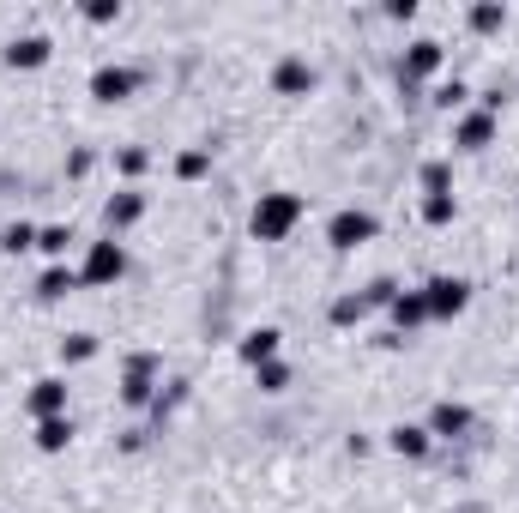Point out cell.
Segmentation results:
<instances>
[{
  "label": "cell",
  "mask_w": 519,
  "mask_h": 513,
  "mask_svg": "<svg viewBox=\"0 0 519 513\" xmlns=\"http://www.w3.org/2000/svg\"><path fill=\"white\" fill-rule=\"evenodd\" d=\"M302 218H308V200L278 188V194H260V200H254V212H248V230H254V242H284V236H290Z\"/></svg>",
  "instance_id": "6da1fadb"
},
{
  "label": "cell",
  "mask_w": 519,
  "mask_h": 513,
  "mask_svg": "<svg viewBox=\"0 0 519 513\" xmlns=\"http://www.w3.org/2000/svg\"><path fill=\"white\" fill-rule=\"evenodd\" d=\"M375 236H381V218H375L369 206H344V212L326 218V242H332L338 254H357V248H369Z\"/></svg>",
  "instance_id": "7a4b0ae2"
},
{
  "label": "cell",
  "mask_w": 519,
  "mask_h": 513,
  "mask_svg": "<svg viewBox=\"0 0 519 513\" xmlns=\"http://www.w3.org/2000/svg\"><path fill=\"white\" fill-rule=\"evenodd\" d=\"M127 278V242L121 236H103V242H91L85 248V260H79V284H121Z\"/></svg>",
  "instance_id": "3957f363"
},
{
  "label": "cell",
  "mask_w": 519,
  "mask_h": 513,
  "mask_svg": "<svg viewBox=\"0 0 519 513\" xmlns=\"http://www.w3.org/2000/svg\"><path fill=\"white\" fill-rule=\"evenodd\" d=\"M423 302H429V320H459V314L471 308V278L441 272V278L423 284Z\"/></svg>",
  "instance_id": "277c9868"
},
{
  "label": "cell",
  "mask_w": 519,
  "mask_h": 513,
  "mask_svg": "<svg viewBox=\"0 0 519 513\" xmlns=\"http://www.w3.org/2000/svg\"><path fill=\"white\" fill-rule=\"evenodd\" d=\"M441 67H447V49H441L435 37H417V43H405V55H399V85L411 91V85H423V79H441Z\"/></svg>",
  "instance_id": "5b68a950"
},
{
  "label": "cell",
  "mask_w": 519,
  "mask_h": 513,
  "mask_svg": "<svg viewBox=\"0 0 519 513\" xmlns=\"http://www.w3.org/2000/svg\"><path fill=\"white\" fill-rule=\"evenodd\" d=\"M133 91H139V73L121 67V61H103V67L91 73V97H97V103H127Z\"/></svg>",
  "instance_id": "8992f818"
},
{
  "label": "cell",
  "mask_w": 519,
  "mask_h": 513,
  "mask_svg": "<svg viewBox=\"0 0 519 513\" xmlns=\"http://www.w3.org/2000/svg\"><path fill=\"white\" fill-rule=\"evenodd\" d=\"M121 405H157V363L151 357H133L127 369H121Z\"/></svg>",
  "instance_id": "52a82bcc"
},
{
  "label": "cell",
  "mask_w": 519,
  "mask_h": 513,
  "mask_svg": "<svg viewBox=\"0 0 519 513\" xmlns=\"http://www.w3.org/2000/svg\"><path fill=\"white\" fill-rule=\"evenodd\" d=\"M49 55H55V43L43 31H25V37L7 43V55H0V61H7L13 73H37V67H49Z\"/></svg>",
  "instance_id": "ba28073f"
},
{
  "label": "cell",
  "mask_w": 519,
  "mask_h": 513,
  "mask_svg": "<svg viewBox=\"0 0 519 513\" xmlns=\"http://www.w3.org/2000/svg\"><path fill=\"white\" fill-rule=\"evenodd\" d=\"M495 115L489 109H459V121H453V145L459 151H483V145H495Z\"/></svg>",
  "instance_id": "9c48e42d"
},
{
  "label": "cell",
  "mask_w": 519,
  "mask_h": 513,
  "mask_svg": "<svg viewBox=\"0 0 519 513\" xmlns=\"http://www.w3.org/2000/svg\"><path fill=\"white\" fill-rule=\"evenodd\" d=\"M314 85H320V73H314L302 55H284V61L272 67V91H278V97H308Z\"/></svg>",
  "instance_id": "30bf717a"
},
{
  "label": "cell",
  "mask_w": 519,
  "mask_h": 513,
  "mask_svg": "<svg viewBox=\"0 0 519 513\" xmlns=\"http://www.w3.org/2000/svg\"><path fill=\"white\" fill-rule=\"evenodd\" d=\"M67 393H73L67 375H43V381H31V399H25V405H31L37 423H43V417H67Z\"/></svg>",
  "instance_id": "8fae6325"
},
{
  "label": "cell",
  "mask_w": 519,
  "mask_h": 513,
  "mask_svg": "<svg viewBox=\"0 0 519 513\" xmlns=\"http://www.w3.org/2000/svg\"><path fill=\"white\" fill-rule=\"evenodd\" d=\"M471 423H477V417H471V405H459V399H441V405L429 411V423H423V429H429L435 441H459V435H471Z\"/></svg>",
  "instance_id": "7c38bea8"
},
{
  "label": "cell",
  "mask_w": 519,
  "mask_h": 513,
  "mask_svg": "<svg viewBox=\"0 0 519 513\" xmlns=\"http://www.w3.org/2000/svg\"><path fill=\"white\" fill-rule=\"evenodd\" d=\"M242 363L248 369H266V363H278V351H284V332L278 326H254V332H242Z\"/></svg>",
  "instance_id": "4fadbf2b"
},
{
  "label": "cell",
  "mask_w": 519,
  "mask_h": 513,
  "mask_svg": "<svg viewBox=\"0 0 519 513\" xmlns=\"http://www.w3.org/2000/svg\"><path fill=\"white\" fill-rule=\"evenodd\" d=\"M139 218H145V194H139V188H121V194H109V206H103V224H109V236H127Z\"/></svg>",
  "instance_id": "5bb4252c"
},
{
  "label": "cell",
  "mask_w": 519,
  "mask_h": 513,
  "mask_svg": "<svg viewBox=\"0 0 519 513\" xmlns=\"http://www.w3.org/2000/svg\"><path fill=\"white\" fill-rule=\"evenodd\" d=\"M387 314H393V326L411 338L417 326H429V302H423V290H399L393 302H387Z\"/></svg>",
  "instance_id": "9a60e30c"
},
{
  "label": "cell",
  "mask_w": 519,
  "mask_h": 513,
  "mask_svg": "<svg viewBox=\"0 0 519 513\" xmlns=\"http://www.w3.org/2000/svg\"><path fill=\"white\" fill-rule=\"evenodd\" d=\"M387 447H393L399 459H429L435 435H429L423 423H393V429H387Z\"/></svg>",
  "instance_id": "2e32d148"
},
{
  "label": "cell",
  "mask_w": 519,
  "mask_h": 513,
  "mask_svg": "<svg viewBox=\"0 0 519 513\" xmlns=\"http://www.w3.org/2000/svg\"><path fill=\"white\" fill-rule=\"evenodd\" d=\"M73 290H79V266H67V260H61V266H43V278H37V296H43V302H61V296H73Z\"/></svg>",
  "instance_id": "e0dca14e"
},
{
  "label": "cell",
  "mask_w": 519,
  "mask_h": 513,
  "mask_svg": "<svg viewBox=\"0 0 519 513\" xmlns=\"http://www.w3.org/2000/svg\"><path fill=\"white\" fill-rule=\"evenodd\" d=\"M73 447V417H43L37 423V453H67Z\"/></svg>",
  "instance_id": "ac0fdd59"
},
{
  "label": "cell",
  "mask_w": 519,
  "mask_h": 513,
  "mask_svg": "<svg viewBox=\"0 0 519 513\" xmlns=\"http://www.w3.org/2000/svg\"><path fill=\"white\" fill-rule=\"evenodd\" d=\"M176 176H182V182L212 176V145H188V151H176Z\"/></svg>",
  "instance_id": "d6986e66"
},
{
  "label": "cell",
  "mask_w": 519,
  "mask_h": 513,
  "mask_svg": "<svg viewBox=\"0 0 519 513\" xmlns=\"http://www.w3.org/2000/svg\"><path fill=\"white\" fill-rule=\"evenodd\" d=\"M97 357V338L91 332H67L61 338V369H79V363H91Z\"/></svg>",
  "instance_id": "ffe728a7"
},
{
  "label": "cell",
  "mask_w": 519,
  "mask_h": 513,
  "mask_svg": "<svg viewBox=\"0 0 519 513\" xmlns=\"http://www.w3.org/2000/svg\"><path fill=\"white\" fill-rule=\"evenodd\" d=\"M67 242H73V230H67V224H43V230H37V254H49V266H61V260H67Z\"/></svg>",
  "instance_id": "44dd1931"
},
{
  "label": "cell",
  "mask_w": 519,
  "mask_h": 513,
  "mask_svg": "<svg viewBox=\"0 0 519 513\" xmlns=\"http://www.w3.org/2000/svg\"><path fill=\"white\" fill-rule=\"evenodd\" d=\"M465 25H471L477 37H489V31H501V25H507V7H501V0H483V7H471V13H465Z\"/></svg>",
  "instance_id": "7402d4cb"
},
{
  "label": "cell",
  "mask_w": 519,
  "mask_h": 513,
  "mask_svg": "<svg viewBox=\"0 0 519 513\" xmlns=\"http://www.w3.org/2000/svg\"><path fill=\"white\" fill-rule=\"evenodd\" d=\"M25 248H37V224H0V254H25Z\"/></svg>",
  "instance_id": "603a6c76"
},
{
  "label": "cell",
  "mask_w": 519,
  "mask_h": 513,
  "mask_svg": "<svg viewBox=\"0 0 519 513\" xmlns=\"http://www.w3.org/2000/svg\"><path fill=\"white\" fill-rule=\"evenodd\" d=\"M453 218H459V200H453V194H423V224L441 230V224H453Z\"/></svg>",
  "instance_id": "cb8c5ba5"
},
{
  "label": "cell",
  "mask_w": 519,
  "mask_h": 513,
  "mask_svg": "<svg viewBox=\"0 0 519 513\" xmlns=\"http://www.w3.org/2000/svg\"><path fill=\"white\" fill-rule=\"evenodd\" d=\"M435 109H471V85L465 79H441L435 85Z\"/></svg>",
  "instance_id": "d4e9b609"
},
{
  "label": "cell",
  "mask_w": 519,
  "mask_h": 513,
  "mask_svg": "<svg viewBox=\"0 0 519 513\" xmlns=\"http://www.w3.org/2000/svg\"><path fill=\"white\" fill-rule=\"evenodd\" d=\"M363 314H369V302H363V296H338V302H332V326H357Z\"/></svg>",
  "instance_id": "484cf974"
},
{
  "label": "cell",
  "mask_w": 519,
  "mask_h": 513,
  "mask_svg": "<svg viewBox=\"0 0 519 513\" xmlns=\"http://www.w3.org/2000/svg\"><path fill=\"white\" fill-rule=\"evenodd\" d=\"M79 13H85V25H115L121 19V0H85Z\"/></svg>",
  "instance_id": "4316f807"
},
{
  "label": "cell",
  "mask_w": 519,
  "mask_h": 513,
  "mask_svg": "<svg viewBox=\"0 0 519 513\" xmlns=\"http://www.w3.org/2000/svg\"><path fill=\"white\" fill-rule=\"evenodd\" d=\"M423 194H453V169L447 163H423Z\"/></svg>",
  "instance_id": "83f0119b"
},
{
  "label": "cell",
  "mask_w": 519,
  "mask_h": 513,
  "mask_svg": "<svg viewBox=\"0 0 519 513\" xmlns=\"http://www.w3.org/2000/svg\"><path fill=\"white\" fill-rule=\"evenodd\" d=\"M145 163H151V157H145L139 145H121V151H115V169H121L127 182H133V176H145Z\"/></svg>",
  "instance_id": "f1b7e54d"
},
{
  "label": "cell",
  "mask_w": 519,
  "mask_h": 513,
  "mask_svg": "<svg viewBox=\"0 0 519 513\" xmlns=\"http://www.w3.org/2000/svg\"><path fill=\"white\" fill-rule=\"evenodd\" d=\"M260 375V393H284L290 387V363H266V369H254Z\"/></svg>",
  "instance_id": "f546056e"
},
{
  "label": "cell",
  "mask_w": 519,
  "mask_h": 513,
  "mask_svg": "<svg viewBox=\"0 0 519 513\" xmlns=\"http://www.w3.org/2000/svg\"><path fill=\"white\" fill-rule=\"evenodd\" d=\"M387 19H393V25H411V19H417V0H387Z\"/></svg>",
  "instance_id": "4dcf8cb0"
}]
</instances>
